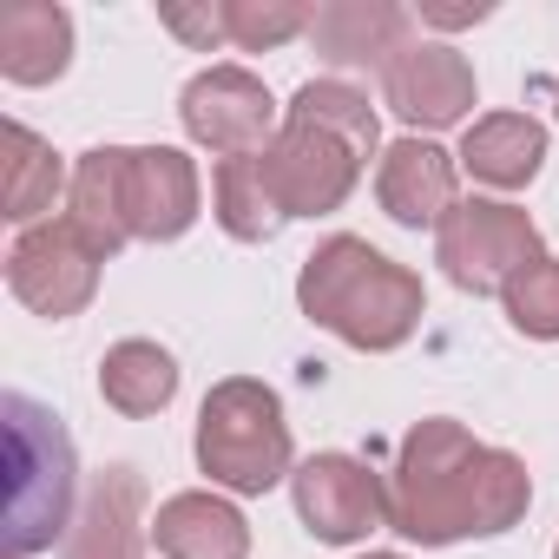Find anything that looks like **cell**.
<instances>
[{"label":"cell","mask_w":559,"mask_h":559,"mask_svg":"<svg viewBox=\"0 0 559 559\" xmlns=\"http://www.w3.org/2000/svg\"><path fill=\"white\" fill-rule=\"evenodd\" d=\"M552 559H559V552H552Z\"/></svg>","instance_id":"27"},{"label":"cell","mask_w":559,"mask_h":559,"mask_svg":"<svg viewBox=\"0 0 559 559\" xmlns=\"http://www.w3.org/2000/svg\"><path fill=\"white\" fill-rule=\"evenodd\" d=\"M178 112H185V132H191L198 145L224 152V158L263 152L270 119H276L263 80L243 73V67H211V73H198V80L185 86V106H178Z\"/></svg>","instance_id":"8"},{"label":"cell","mask_w":559,"mask_h":559,"mask_svg":"<svg viewBox=\"0 0 559 559\" xmlns=\"http://www.w3.org/2000/svg\"><path fill=\"white\" fill-rule=\"evenodd\" d=\"M297 304L349 349H395L421 323V276H408L362 237H330L297 276Z\"/></svg>","instance_id":"3"},{"label":"cell","mask_w":559,"mask_h":559,"mask_svg":"<svg viewBox=\"0 0 559 559\" xmlns=\"http://www.w3.org/2000/svg\"><path fill=\"white\" fill-rule=\"evenodd\" d=\"M73 224L99 257L132 243V224H126V145H99V152L80 158V171H73Z\"/></svg>","instance_id":"18"},{"label":"cell","mask_w":559,"mask_h":559,"mask_svg":"<svg viewBox=\"0 0 559 559\" xmlns=\"http://www.w3.org/2000/svg\"><path fill=\"white\" fill-rule=\"evenodd\" d=\"M145 480L132 467H106L73 526H67V559H145Z\"/></svg>","instance_id":"12"},{"label":"cell","mask_w":559,"mask_h":559,"mask_svg":"<svg viewBox=\"0 0 559 559\" xmlns=\"http://www.w3.org/2000/svg\"><path fill=\"white\" fill-rule=\"evenodd\" d=\"M500 297H507V317H513V330H520V336L552 343V336H559V257L526 263Z\"/></svg>","instance_id":"23"},{"label":"cell","mask_w":559,"mask_h":559,"mask_svg":"<svg viewBox=\"0 0 559 559\" xmlns=\"http://www.w3.org/2000/svg\"><path fill=\"white\" fill-rule=\"evenodd\" d=\"M73 53V21L53 0H8L0 8V73L21 86H47L67 73Z\"/></svg>","instance_id":"15"},{"label":"cell","mask_w":559,"mask_h":559,"mask_svg":"<svg viewBox=\"0 0 559 559\" xmlns=\"http://www.w3.org/2000/svg\"><path fill=\"white\" fill-rule=\"evenodd\" d=\"M191 217H198V171H191V158L171 152V145L126 152V224H132V237L165 243Z\"/></svg>","instance_id":"11"},{"label":"cell","mask_w":559,"mask_h":559,"mask_svg":"<svg viewBox=\"0 0 559 559\" xmlns=\"http://www.w3.org/2000/svg\"><path fill=\"white\" fill-rule=\"evenodd\" d=\"M310 47L330 67H389L408 47V14L389 0H330L310 21Z\"/></svg>","instance_id":"14"},{"label":"cell","mask_w":559,"mask_h":559,"mask_svg":"<svg viewBox=\"0 0 559 559\" xmlns=\"http://www.w3.org/2000/svg\"><path fill=\"white\" fill-rule=\"evenodd\" d=\"M376 191H382V211L395 217V224H448V211H454V165H448V152L441 145H428V139H395L389 152H382V178H376Z\"/></svg>","instance_id":"13"},{"label":"cell","mask_w":559,"mask_h":559,"mask_svg":"<svg viewBox=\"0 0 559 559\" xmlns=\"http://www.w3.org/2000/svg\"><path fill=\"white\" fill-rule=\"evenodd\" d=\"M310 8L297 0H224V27H230V47L243 53H263V47H284L297 34H310Z\"/></svg>","instance_id":"22"},{"label":"cell","mask_w":559,"mask_h":559,"mask_svg":"<svg viewBox=\"0 0 559 559\" xmlns=\"http://www.w3.org/2000/svg\"><path fill=\"white\" fill-rule=\"evenodd\" d=\"M290 480H297V513H304V526H310L317 539H330V546L362 539L376 520H389L382 480H376L362 461H349V454H317V461H304Z\"/></svg>","instance_id":"9"},{"label":"cell","mask_w":559,"mask_h":559,"mask_svg":"<svg viewBox=\"0 0 559 559\" xmlns=\"http://www.w3.org/2000/svg\"><path fill=\"white\" fill-rule=\"evenodd\" d=\"M60 185H67V178H60L53 145L14 119V126H8V171H0V204H8V217H14V224H34L40 211H53Z\"/></svg>","instance_id":"21"},{"label":"cell","mask_w":559,"mask_h":559,"mask_svg":"<svg viewBox=\"0 0 559 559\" xmlns=\"http://www.w3.org/2000/svg\"><path fill=\"white\" fill-rule=\"evenodd\" d=\"M99 250L80 237V224L67 217V224H34L21 243H14V257H8V284H14V297L27 304V310H40V317H80L86 304H93V290H99Z\"/></svg>","instance_id":"7"},{"label":"cell","mask_w":559,"mask_h":559,"mask_svg":"<svg viewBox=\"0 0 559 559\" xmlns=\"http://www.w3.org/2000/svg\"><path fill=\"white\" fill-rule=\"evenodd\" d=\"M99 395H106L119 415H158V408L178 395V362H171L158 343H119V349H106V362H99Z\"/></svg>","instance_id":"20"},{"label":"cell","mask_w":559,"mask_h":559,"mask_svg":"<svg viewBox=\"0 0 559 559\" xmlns=\"http://www.w3.org/2000/svg\"><path fill=\"white\" fill-rule=\"evenodd\" d=\"M435 257L461 290L487 297V290H507L526 263H539V230L526 211L474 198V204L448 211V224L435 230Z\"/></svg>","instance_id":"6"},{"label":"cell","mask_w":559,"mask_h":559,"mask_svg":"<svg viewBox=\"0 0 559 559\" xmlns=\"http://www.w3.org/2000/svg\"><path fill=\"white\" fill-rule=\"evenodd\" d=\"M382 106L402 112L408 126H454L474 106V67L454 47L435 40H408L389 67H382Z\"/></svg>","instance_id":"10"},{"label":"cell","mask_w":559,"mask_h":559,"mask_svg":"<svg viewBox=\"0 0 559 559\" xmlns=\"http://www.w3.org/2000/svg\"><path fill=\"white\" fill-rule=\"evenodd\" d=\"M152 539L165 559H243L250 552L243 513L217 493H171L152 520Z\"/></svg>","instance_id":"16"},{"label":"cell","mask_w":559,"mask_h":559,"mask_svg":"<svg viewBox=\"0 0 559 559\" xmlns=\"http://www.w3.org/2000/svg\"><path fill=\"white\" fill-rule=\"evenodd\" d=\"M376 139H382L376 106L356 86L310 80L290 99L284 132L263 145V171H270V185H276L290 217H323L356 191V171L376 152Z\"/></svg>","instance_id":"2"},{"label":"cell","mask_w":559,"mask_h":559,"mask_svg":"<svg viewBox=\"0 0 559 559\" xmlns=\"http://www.w3.org/2000/svg\"><path fill=\"white\" fill-rule=\"evenodd\" d=\"M487 8H421V21H441V27H467V21H480Z\"/></svg>","instance_id":"25"},{"label":"cell","mask_w":559,"mask_h":559,"mask_svg":"<svg viewBox=\"0 0 559 559\" xmlns=\"http://www.w3.org/2000/svg\"><path fill=\"white\" fill-rule=\"evenodd\" d=\"M369 559H395V552H369Z\"/></svg>","instance_id":"26"},{"label":"cell","mask_w":559,"mask_h":559,"mask_svg":"<svg viewBox=\"0 0 559 559\" xmlns=\"http://www.w3.org/2000/svg\"><path fill=\"white\" fill-rule=\"evenodd\" d=\"M165 27L178 34V40H191V47H217V40H230V27H224V8H165Z\"/></svg>","instance_id":"24"},{"label":"cell","mask_w":559,"mask_h":559,"mask_svg":"<svg viewBox=\"0 0 559 559\" xmlns=\"http://www.w3.org/2000/svg\"><path fill=\"white\" fill-rule=\"evenodd\" d=\"M546 158V126L526 119V112H493V119H474L467 139H461V165L480 178V185H526Z\"/></svg>","instance_id":"17"},{"label":"cell","mask_w":559,"mask_h":559,"mask_svg":"<svg viewBox=\"0 0 559 559\" xmlns=\"http://www.w3.org/2000/svg\"><path fill=\"white\" fill-rule=\"evenodd\" d=\"M0 415H8V552L27 559L73 526L80 467H73V435L34 395H8Z\"/></svg>","instance_id":"4"},{"label":"cell","mask_w":559,"mask_h":559,"mask_svg":"<svg viewBox=\"0 0 559 559\" xmlns=\"http://www.w3.org/2000/svg\"><path fill=\"white\" fill-rule=\"evenodd\" d=\"M526 467L507 448L474 441L461 421H415V435L395 448V474H389V526L421 539V546H448L467 533H507L526 513Z\"/></svg>","instance_id":"1"},{"label":"cell","mask_w":559,"mask_h":559,"mask_svg":"<svg viewBox=\"0 0 559 559\" xmlns=\"http://www.w3.org/2000/svg\"><path fill=\"white\" fill-rule=\"evenodd\" d=\"M284 217H290V211H284V198H276V185H270V171H263V152L217 165V224H224L230 237L263 243V237L284 230Z\"/></svg>","instance_id":"19"},{"label":"cell","mask_w":559,"mask_h":559,"mask_svg":"<svg viewBox=\"0 0 559 559\" xmlns=\"http://www.w3.org/2000/svg\"><path fill=\"white\" fill-rule=\"evenodd\" d=\"M198 467L230 493H263L290 474V421L263 382L230 376L204 395L198 415Z\"/></svg>","instance_id":"5"}]
</instances>
